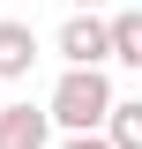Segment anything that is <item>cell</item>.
Here are the masks:
<instances>
[{
	"mask_svg": "<svg viewBox=\"0 0 142 149\" xmlns=\"http://www.w3.org/2000/svg\"><path fill=\"white\" fill-rule=\"evenodd\" d=\"M112 45H120L127 60L142 67V15H127V22H112Z\"/></svg>",
	"mask_w": 142,
	"mask_h": 149,
	"instance_id": "8992f818",
	"label": "cell"
},
{
	"mask_svg": "<svg viewBox=\"0 0 142 149\" xmlns=\"http://www.w3.org/2000/svg\"><path fill=\"white\" fill-rule=\"evenodd\" d=\"M15 67H30V30L22 22H0V74H15Z\"/></svg>",
	"mask_w": 142,
	"mask_h": 149,
	"instance_id": "277c9868",
	"label": "cell"
},
{
	"mask_svg": "<svg viewBox=\"0 0 142 149\" xmlns=\"http://www.w3.org/2000/svg\"><path fill=\"white\" fill-rule=\"evenodd\" d=\"M112 142H120V149H142V104H120V119H112Z\"/></svg>",
	"mask_w": 142,
	"mask_h": 149,
	"instance_id": "5b68a950",
	"label": "cell"
},
{
	"mask_svg": "<svg viewBox=\"0 0 142 149\" xmlns=\"http://www.w3.org/2000/svg\"><path fill=\"white\" fill-rule=\"evenodd\" d=\"M67 149H105V142H67Z\"/></svg>",
	"mask_w": 142,
	"mask_h": 149,
	"instance_id": "52a82bcc",
	"label": "cell"
},
{
	"mask_svg": "<svg viewBox=\"0 0 142 149\" xmlns=\"http://www.w3.org/2000/svg\"><path fill=\"white\" fill-rule=\"evenodd\" d=\"M53 112L67 119V127H90V119H105V112H112V90H105V74H97V67H75L67 82H60Z\"/></svg>",
	"mask_w": 142,
	"mask_h": 149,
	"instance_id": "6da1fadb",
	"label": "cell"
},
{
	"mask_svg": "<svg viewBox=\"0 0 142 149\" xmlns=\"http://www.w3.org/2000/svg\"><path fill=\"white\" fill-rule=\"evenodd\" d=\"M60 45H67L82 67H97V52L112 45V30H105V22H67V37H60Z\"/></svg>",
	"mask_w": 142,
	"mask_h": 149,
	"instance_id": "3957f363",
	"label": "cell"
},
{
	"mask_svg": "<svg viewBox=\"0 0 142 149\" xmlns=\"http://www.w3.org/2000/svg\"><path fill=\"white\" fill-rule=\"evenodd\" d=\"M37 142H45V119H37L30 104L0 112V149H37Z\"/></svg>",
	"mask_w": 142,
	"mask_h": 149,
	"instance_id": "7a4b0ae2",
	"label": "cell"
}]
</instances>
